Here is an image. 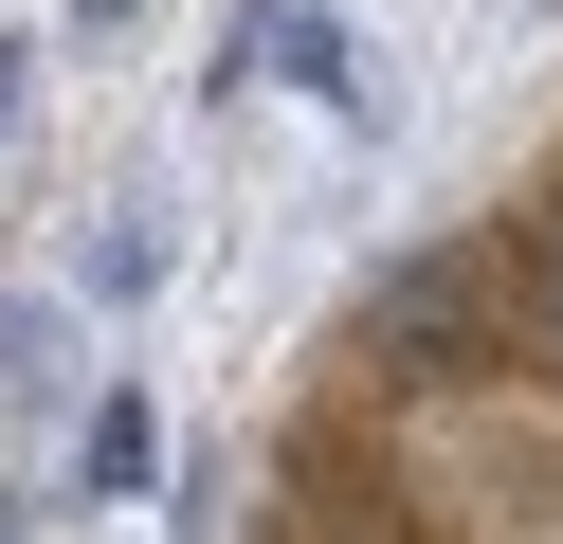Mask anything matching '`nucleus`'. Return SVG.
Returning a JSON list of instances; mask_svg holds the SVG:
<instances>
[{"label": "nucleus", "mask_w": 563, "mask_h": 544, "mask_svg": "<svg viewBox=\"0 0 563 544\" xmlns=\"http://www.w3.org/2000/svg\"><path fill=\"white\" fill-rule=\"evenodd\" d=\"M345 363L400 399H454L509 363V309H490V254H400V273H364V309H345Z\"/></svg>", "instance_id": "obj_1"}, {"label": "nucleus", "mask_w": 563, "mask_h": 544, "mask_svg": "<svg viewBox=\"0 0 563 544\" xmlns=\"http://www.w3.org/2000/svg\"><path fill=\"white\" fill-rule=\"evenodd\" d=\"M236 73H273V91H309V109H364V73H345V19H328V0H255Z\"/></svg>", "instance_id": "obj_2"}, {"label": "nucleus", "mask_w": 563, "mask_h": 544, "mask_svg": "<svg viewBox=\"0 0 563 544\" xmlns=\"http://www.w3.org/2000/svg\"><path fill=\"white\" fill-rule=\"evenodd\" d=\"M291 490H309V544H418V526H400V471H382V454L345 471V435H309Z\"/></svg>", "instance_id": "obj_3"}, {"label": "nucleus", "mask_w": 563, "mask_h": 544, "mask_svg": "<svg viewBox=\"0 0 563 544\" xmlns=\"http://www.w3.org/2000/svg\"><path fill=\"white\" fill-rule=\"evenodd\" d=\"M164 471V435H146V399H91V490H146Z\"/></svg>", "instance_id": "obj_4"}, {"label": "nucleus", "mask_w": 563, "mask_h": 544, "mask_svg": "<svg viewBox=\"0 0 563 544\" xmlns=\"http://www.w3.org/2000/svg\"><path fill=\"white\" fill-rule=\"evenodd\" d=\"M509 290H527V363H545V381H563V218H545V236H527V273H509Z\"/></svg>", "instance_id": "obj_5"}, {"label": "nucleus", "mask_w": 563, "mask_h": 544, "mask_svg": "<svg viewBox=\"0 0 563 544\" xmlns=\"http://www.w3.org/2000/svg\"><path fill=\"white\" fill-rule=\"evenodd\" d=\"M0 381H55V309H37V290L0 309Z\"/></svg>", "instance_id": "obj_6"}, {"label": "nucleus", "mask_w": 563, "mask_h": 544, "mask_svg": "<svg viewBox=\"0 0 563 544\" xmlns=\"http://www.w3.org/2000/svg\"><path fill=\"white\" fill-rule=\"evenodd\" d=\"M74 19H128V0H74Z\"/></svg>", "instance_id": "obj_7"}, {"label": "nucleus", "mask_w": 563, "mask_h": 544, "mask_svg": "<svg viewBox=\"0 0 563 544\" xmlns=\"http://www.w3.org/2000/svg\"><path fill=\"white\" fill-rule=\"evenodd\" d=\"M0 109H19V55H0Z\"/></svg>", "instance_id": "obj_8"}, {"label": "nucleus", "mask_w": 563, "mask_h": 544, "mask_svg": "<svg viewBox=\"0 0 563 544\" xmlns=\"http://www.w3.org/2000/svg\"><path fill=\"white\" fill-rule=\"evenodd\" d=\"M0 526H19V508H0Z\"/></svg>", "instance_id": "obj_9"}]
</instances>
